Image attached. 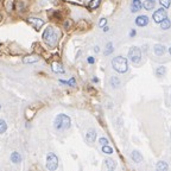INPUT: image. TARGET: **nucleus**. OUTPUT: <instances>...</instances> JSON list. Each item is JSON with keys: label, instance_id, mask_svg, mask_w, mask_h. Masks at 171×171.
Wrapping results in <instances>:
<instances>
[{"label": "nucleus", "instance_id": "obj_1", "mask_svg": "<svg viewBox=\"0 0 171 171\" xmlns=\"http://www.w3.org/2000/svg\"><path fill=\"white\" fill-rule=\"evenodd\" d=\"M71 120L68 115L65 114H58L56 118H55V121H53V126L58 131H65L70 127Z\"/></svg>", "mask_w": 171, "mask_h": 171}, {"label": "nucleus", "instance_id": "obj_2", "mask_svg": "<svg viewBox=\"0 0 171 171\" xmlns=\"http://www.w3.org/2000/svg\"><path fill=\"white\" fill-rule=\"evenodd\" d=\"M43 41L47 43L48 45L50 47H55L57 44V33L53 28L48 26L47 29L44 30L43 32Z\"/></svg>", "mask_w": 171, "mask_h": 171}, {"label": "nucleus", "instance_id": "obj_3", "mask_svg": "<svg viewBox=\"0 0 171 171\" xmlns=\"http://www.w3.org/2000/svg\"><path fill=\"white\" fill-rule=\"evenodd\" d=\"M112 65L113 69L115 71H118L120 74L123 73H126L127 69H128V64H127V59L125 57H121V56H117L114 57L112 61Z\"/></svg>", "mask_w": 171, "mask_h": 171}, {"label": "nucleus", "instance_id": "obj_4", "mask_svg": "<svg viewBox=\"0 0 171 171\" xmlns=\"http://www.w3.org/2000/svg\"><path fill=\"white\" fill-rule=\"evenodd\" d=\"M58 168V158L53 152L48 153L47 156V169L50 171H55Z\"/></svg>", "mask_w": 171, "mask_h": 171}, {"label": "nucleus", "instance_id": "obj_5", "mask_svg": "<svg viewBox=\"0 0 171 171\" xmlns=\"http://www.w3.org/2000/svg\"><path fill=\"white\" fill-rule=\"evenodd\" d=\"M128 57L133 63H139L140 59H142V51L139 48H131L130 51H128Z\"/></svg>", "mask_w": 171, "mask_h": 171}, {"label": "nucleus", "instance_id": "obj_6", "mask_svg": "<svg viewBox=\"0 0 171 171\" xmlns=\"http://www.w3.org/2000/svg\"><path fill=\"white\" fill-rule=\"evenodd\" d=\"M28 22L30 23V25L33 26V29H36L37 31L41 29L42 26L44 25V20L43 19H39V18H35V17H30L28 19Z\"/></svg>", "mask_w": 171, "mask_h": 171}, {"label": "nucleus", "instance_id": "obj_7", "mask_svg": "<svg viewBox=\"0 0 171 171\" xmlns=\"http://www.w3.org/2000/svg\"><path fill=\"white\" fill-rule=\"evenodd\" d=\"M165 18H166V11L164 8H159L158 11H156L153 13V20L156 23L159 24L160 22H163Z\"/></svg>", "mask_w": 171, "mask_h": 171}, {"label": "nucleus", "instance_id": "obj_8", "mask_svg": "<svg viewBox=\"0 0 171 171\" xmlns=\"http://www.w3.org/2000/svg\"><path fill=\"white\" fill-rule=\"evenodd\" d=\"M95 139H96V131L93 130V128L87 131V133H86V142L88 143V144H92V143L95 142Z\"/></svg>", "mask_w": 171, "mask_h": 171}, {"label": "nucleus", "instance_id": "obj_9", "mask_svg": "<svg viewBox=\"0 0 171 171\" xmlns=\"http://www.w3.org/2000/svg\"><path fill=\"white\" fill-rule=\"evenodd\" d=\"M136 24L138 26H146L148 24V16H139V17H137Z\"/></svg>", "mask_w": 171, "mask_h": 171}, {"label": "nucleus", "instance_id": "obj_10", "mask_svg": "<svg viewBox=\"0 0 171 171\" xmlns=\"http://www.w3.org/2000/svg\"><path fill=\"white\" fill-rule=\"evenodd\" d=\"M166 51V49L164 45H162V44H157V45H154V53L157 55V56H162V55H164Z\"/></svg>", "mask_w": 171, "mask_h": 171}, {"label": "nucleus", "instance_id": "obj_11", "mask_svg": "<svg viewBox=\"0 0 171 171\" xmlns=\"http://www.w3.org/2000/svg\"><path fill=\"white\" fill-rule=\"evenodd\" d=\"M39 61V57L38 56H35V55H31V56H26L23 58L24 63H36Z\"/></svg>", "mask_w": 171, "mask_h": 171}, {"label": "nucleus", "instance_id": "obj_12", "mask_svg": "<svg viewBox=\"0 0 171 171\" xmlns=\"http://www.w3.org/2000/svg\"><path fill=\"white\" fill-rule=\"evenodd\" d=\"M11 162H13L14 164H18V163H20L22 162V156L19 152H12L11 153Z\"/></svg>", "mask_w": 171, "mask_h": 171}, {"label": "nucleus", "instance_id": "obj_13", "mask_svg": "<svg viewBox=\"0 0 171 171\" xmlns=\"http://www.w3.org/2000/svg\"><path fill=\"white\" fill-rule=\"evenodd\" d=\"M131 158L133 159V162H136V163H140L143 162V157L140 152H138V151H133L132 153H131Z\"/></svg>", "mask_w": 171, "mask_h": 171}, {"label": "nucleus", "instance_id": "obj_14", "mask_svg": "<svg viewBox=\"0 0 171 171\" xmlns=\"http://www.w3.org/2000/svg\"><path fill=\"white\" fill-rule=\"evenodd\" d=\"M154 5H156L154 0H145V1H144V4H143L144 8H145V10H148V11H150V10H153Z\"/></svg>", "mask_w": 171, "mask_h": 171}, {"label": "nucleus", "instance_id": "obj_15", "mask_svg": "<svg viewBox=\"0 0 171 171\" xmlns=\"http://www.w3.org/2000/svg\"><path fill=\"white\" fill-rule=\"evenodd\" d=\"M142 3H140V0H133L132 1V12L133 13H136L138 12L140 8H142Z\"/></svg>", "mask_w": 171, "mask_h": 171}, {"label": "nucleus", "instance_id": "obj_16", "mask_svg": "<svg viewBox=\"0 0 171 171\" xmlns=\"http://www.w3.org/2000/svg\"><path fill=\"white\" fill-rule=\"evenodd\" d=\"M51 68H53V70L55 71V73H58V74H63V73H64V68L62 67L61 63H53Z\"/></svg>", "mask_w": 171, "mask_h": 171}, {"label": "nucleus", "instance_id": "obj_17", "mask_svg": "<svg viewBox=\"0 0 171 171\" xmlns=\"http://www.w3.org/2000/svg\"><path fill=\"white\" fill-rule=\"evenodd\" d=\"M160 25V28L163 30H168V29H170V26H171V22H170V19L166 17L163 22H160L159 23Z\"/></svg>", "mask_w": 171, "mask_h": 171}, {"label": "nucleus", "instance_id": "obj_18", "mask_svg": "<svg viewBox=\"0 0 171 171\" xmlns=\"http://www.w3.org/2000/svg\"><path fill=\"white\" fill-rule=\"evenodd\" d=\"M156 168H157V170H159V171H166L169 169V165L166 164L165 162H158Z\"/></svg>", "mask_w": 171, "mask_h": 171}, {"label": "nucleus", "instance_id": "obj_19", "mask_svg": "<svg viewBox=\"0 0 171 171\" xmlns=\"http://www.w3.org/2000/svg\"><path fill=\"white\" fill-rule=\"evenodd\" d=\"M105 164H106L107 169L108 170H114L115 168H117V164H115V162L112 159H106L105 160Z\"/></svg>", "mask_w": 171, "mask_h": 171}, {"label": "nucleus", "instance_id": "obj_20", "mask_svg": "<svg viewBox=\"0 0 171 171\" xmlns=\"http://www.w3.org/2000/svg\"><path fill=\"white\" fill-rule=\"evenodd\" d=\"M6 130H7V124L4 119H0V134L5 133Z\"/></svg>", "mask_w": 171, "mask_h": 171}, {"label": "nucleus", "instance_id": "obj_21", "mask_svg": "<svg viewBox=\"0 0 171 171\" xmlns=\"http://www.w3.org/2000/svg\"><path fill=\"white\" fill-rule=\"evenodd\" d=\"M166 73V68L165 67H159V68H157V70H156V75L157 76H164Z\"/></svg>", "mask_w": 171, "mask_h": 171}, {"label": "nucleus", "instance_id": "obj_22", "mask_svg": "<svg viewBox=\"0 0 171 171\" xmlns=\"http://www.w3.org/2000/svg\"><path fill=\"white\" fill-rule=\"evenodd\" d=\"M102 152L106 154H111L113 153V148L111 146H108V145H103L102 146Z\"/></svg>", "mask_w": 171, "mask_h": 171}, {"label": "nucleus", "instance_id": "obj_23", "mask_svg": "<svg viewBox=\"0 0 171 171\" xmlns=\"http://www.w3.org/2000/svg\"><path fill=\"white\" fill-rule=\"evenodd\" d=\"M113 53V44L112 43H108L106 47V50H105V55L108 56V55H111Z\"/></svg>", "mask_w": 171, "mask_h": 171}, {"label": "nucleus", "instance_id": "obj_24", "mask_svg": "<svg viewBox=\"0 0 171 171\" xmlns=\"http://www.w3.org/2000/svg\"><path fill=\"white\" fill-rule=\"evenodd\" d=\"M100 3H101V0H92L90 4H89V7H90V8H96V7H99Z\"/></svg>", "mask_w": 171, "mask_h": 171}, {"label": "nucleus", "instance_id": "obj_25", "mask_svg": "<svg viewBox=\"0 0 171 171\" xmlns=\"http://www.w3.org/2000/svg\"><path fill=\"white\" fill-rule=\"evenodd\" d=\"M159 3L164 8H169L171 5V0H159Z\"/></svg>", "mask_w": 171, "mask_h": 171}, {"label": "nucleus", "instance_id": "obj_26", "mask_svg": "<svg viewBox=\"0 0 171 171\" xmlns=\"http://www.w3.org/2000/svg\"><path fill=\"white\" fill-rule=\"evenodd\" d=\"M111 84H112L114 88H117L119 84H120V82H119V80L117 77H112V78H111Z\"/></svg>", "mask_w": 171, "mask_h": 171}, {"label": "nucleus", "instance_id": "obj_27", "mask_svg": "<svg viewBox=\"0 0 171 171\" xmlns=\"http://www.w3.org/2000/svg\"><path fill=\"white\" fill-rule=\"evenodd\" d=\"M99 143H100L101 146H103V145H108V139H107V138H100V139H99Z\"/></svg>", "mask_w": 171, "mask_h": 171}, {"label": "nucleus", "instance_id": "obj_28", "mask_svg": "<svg viewBox=\"0 0 171 171\" xmlns=\"http://www.w3.org/2000/svg\"><path fill=\"white\" fill-rule=\"evenodd\" d=\"M75 83H76L75 78H74V77H71L70 80L68 81V83H67V84H68V86H70V87H74V86H75Z\"/></svg>", "mask_w": 171, "mask_h": 171}, {"label": "nucleus", "instance_id": "obj_29", "mask_svg": "<svg viewBox=\"0 0 171 171\" xmlns=\"http://www.w3.org/2000/svg\"><path fill=\"white\" fill-rule=\"evenodd\" d=\"M106 24H107V20L105 19V18H102L100 22H99V26H100V28H102V26H105Z\"/></svg>", "mask_w": 171, "mask_h": 171}, {"label": "nucleus", "instance_id": "obj_30", "mask_svg": "<svg viewBox=\"0 0 171 171\" xmlns=\"http://www.w3.org/2000/svg\"><path fill=\"white\" fill-rule=\"evenodd\" d=\"M94 62H95L94 57H88V63H90V64H92V63H94Z\"/></svg>", "mask_w": 171, "mask_h": 171}, {"label": "nucleus", "instance_id": "obj_31", "mask_svg": "<svg viewBox=\"0 0 171 171\" xmlns=\"http://www.w3.org/2000/svg\"><path fill=\"white\" fill-rule=\"evenodd\" d=\"M134 35H136V31H134V30H132V31H131V33H130V36L131 37H133Z\"/></svg>", "mask_w": 171, "mask_h": 171}, {"label": "nucleus", "instance_id": "obj_32", "mask_svg": "<svg viewBox=\"0 0 171 171\" xmlns=\"http://www.w3.org/2000/svg\"><path fill=\"white\" fill-rule=\"evenodd\" d=\"M108 30H109V28H108V26H103V31H105V32H107Z\"/></svg>", "mask_w": 171, "mask_h": 171}, {"label": "nucleus", "instance_id": "obj_33", "mask_svg": "<svg viewBox=\"0 0 171 171\" xmlns=\"http://www.w3.org/2000/svg\"><path fill=\"white\" fill-rule=\"evenodd\" d=\"M94 50H95V51H96V53H99V50H100V49H99V47H95Z\"/></svg>", "mask_w": 171, "mask_h": 171}, {"label": "nucleus", "instance_id": "obj_34", "mask_svg": "<svg viewBox=\"0 0 171 171\" xmlns=\"http://www.w3.org/2000/svg\"><path fill=\"white\" fill-rule=\"evenodd\" d=\"M0 109H1V105H0Z\"/></svg>", "mask_w": 171, "mask_h": 171}, {"label": "nucleus", "instance_id": "obj_35", "mask_svg": "<svg viewBox=\"0 0 171 171\" xmlns=\"http://www.w3.org/2000/svg\"><path fill=\"white\" fill-rule=\"evenodd\" d=\"M170 53H171V48H170Z\"/></svg>", "mask_w": 171, "mask_h": 171}]
</instances>
